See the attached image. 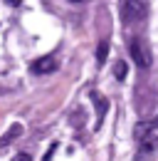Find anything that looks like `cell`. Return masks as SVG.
Segmentation results:
<instances>
[{
  "label": "cell",
  "instance_id": "1",
  "mask_svg": "<svg viewBox=\"0 0 158 161\" xmlns=\"http://www.w3.org/2000/svg\"><path fill=\"white\" fill-rule=\"evenodd\" d=\"M129 50H131V57H134V62H136L138 67H151V62H153V57H151V47H148V42L143 40V37H131V45H129Z\"/></svg>",
  "mask_w": 158,
  "mask_h": 161
},
{
  "label": "cell",
  "instance_id": "2",
  "mask_svg": "<svg viewBox=\"0 0 158 161\" xmlns=\"http://www.w3.org/2000/svg\"><path fill=\"white\" fill-rule=\"evenodd\" d=\"M57 67H59L57 57H40L37 62L30 64V69H32L35 75H50V72H55Z\"/></svg>",
  "mask_w": 158,
  "mask_h": 161
},
{
  "label": "cell",
  "instance_id": "3",
  "mask_svg": "<svg viewBox=\"0 0 158 161\" xmlns=\"http://www.w3.org/2000/svg\"><path fill=\"white\" fill-rule=\"evenodd\" d=\"M146 10H148L146 3H124V5H121V13H124V20L126 22L129 20H138Z\"/></svg>",
  "mask_w": 158,
  "mask_h": 161
},
{
  "label": "cell",
  "instance_id": "4",
  "mask_svg": "<svg viewBox=\"0 0 158 161\" xmlns=\"http://www.w3.org/2000/svg\"><path fill=\"white\" fill-rule=\"evenodd\" d=\"M158 129V117L151 121H138L136 126H134V136H136L138 141H143L146 136H153V131Z\"/></svg>",
  "mask_w": 158,
  "mask_h": 161
},
{
  "label": "cell",
  "instance_id": "5",
  "mask_svg": "<svg viewBox=\"0 0 158 161\" xmlns=\"http://www.w3.org/2000/svg\"><path fill=\"white\" fill-rule=\"evenodd\" d=\"M158 149V136H146L143 141H138V156H151L153 151Z\"/></svg>",
  "mask_w": 158,
  "mask_h": 161
},
{
  "label": "cell",
  "instance_id": "6",
  "mask_svg": "<svg viewBox=\"0 0 158 161\" xmlns=\"http://www.w3.org/2000/svg\"><path fill=\"white\" fill-rule=\"evenodd\" d=\"M92 97H94V104H97V109H99V119H97V126H101V121H104V112H106L109 102L104 99L101 94H92Z\"/></svg>",
  "mask_w": 158,
  "mask_h": 161
},
{
  "label": "cell",
  "instance_id": "7",
  "mask_svg": "<svg viewBox=\"0 0 158 161\" xmlns=\"http://www.w3.org/2000/svg\"><path fill=\"white\" fill-rule=\"evenodd\" d=\"M106 55H109V42L104 40V42H99V47H97V62L99 64L106 62Z\"/></svg>",
  "mask_w": 158,
  "mask_h": 161
},
{
  "label": "cell",
  "instance_id": "8",
  "mask_svg": "<svg viewBox=\"0 0 158 161\" xmlns=\"http://www.w3.org/2000/svg\"><path fill=\"white\" fill-rule=\"evenodd\" d=\"M114 75H116V80H124V77H126V62L118 60L116 64H114Z\"/></svg>",
  "mask_w": 158,
  "mask_h": 161
},
{
  "label": "cell",
  "instance_id": "9",
  "mask_svg": "<svg viewBox=\"0 0 158 161\" xmlns=\"http://www.w3.org/2000/svg\"><path fill=\"white\" fill-rule=\"evenodd\" d=\"M13 161H32V156H30V154H18Z\"/></svg>",
  "mask_w": 158,
  "mask_h": 161
}]
</instances>
